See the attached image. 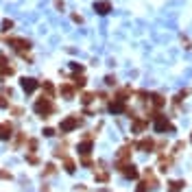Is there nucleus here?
<instances>
[{
  "label": "nucleus",
  "instance_id": "1",
  "mask_svg": "<svg viewBox=\"0 0 192 192\" xmlns=\"http://www.w3.org/2000/svg\"><path fill=\"white\" fill-rule=\"evenodd\" d=\"M94 9L98 11V13H107L111 7H109V2H96V5H94Z\"/></svg>",
  "mask_w": 192,
  "mask_h": 192
},
{
  "label": "nucleus",
  "instance_id": "2",
  "mask_svg": "<svg viewBox=\"0 0 192 192\" xmlns=\"http://www.w3.org/2000/svg\"><path fill=\"white\" fill-rule=\"evenodd\" d=\"M22 87L26 90V92H31V90L35 87V81H33V79H24V81H22Z\"/></svg>",
  "mask_w": 192,
  "mask_h": 192
},
{
  "label": "nucleus",
  "instance_id": "3",
  "mask_svg": "<svg viewBox=\"0 0 192 192\" xmlns=\"http://www.w3.org/2000/svg\"><path fill=\"white\" fill-rule=\"evenodd\" d=\"M170 186H173V188H170V192H179L183 183H181V181H175V183H170Z\"/></svg>",
  "mask_w": 192,
  "mask_h": 192
}]
</instances>
